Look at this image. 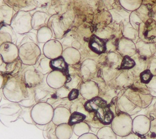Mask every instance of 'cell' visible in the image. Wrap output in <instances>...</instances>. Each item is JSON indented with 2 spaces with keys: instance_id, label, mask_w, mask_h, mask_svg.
Listing matches in <instances>:
<instances>
[{
  "instance_id": "cell-1",
  "label": "cell",
  "mask_w": 156,
  "mask_h": 139,
  "mask_svg": "<svg viewBox=\"0 0 156 139\" xmlns=\"http://www.w3.org/2000/svg\"><path fill=\"white\" fill-rule=\"evenodd\" d=\"M86 109L94 112L98 119L103 124H109L114 117V113L108 105L106 101L100 97L88 100L85 104Z\"/></svg>"
},
{
  "instance_id": "cell-14",
  "label": "cell",
  "mask_w": 156,
  "mask_h": 139,
  "mask_svg": "<svg viewBox=\"0 0 156 139\" xmlns=\"http://www.w3.org/2000/svg\"><path fill=\"white\" fill-rule=\"evenodd\" d=\"M54 94H56L55 93L53 88H51L48 86L46 88V86H43L41 84H40L36 88L35 90V99L36 102H45V101L48 103L49 98H51V97L54 95Z\"/></svg>"
},
{
  "instance_id": "cell-35",
  "label": "cell",
  "mask_w": 156,
  "mask_h": 139,
  "mask_svg": "<svg viewBox=\"0 0 156 139\" xmlns=\"http://www.w3.org/2000/svg\"><path fill=\"white\" fill-rule=\"evenodd\" d=\"M78 139H98V138L96 135L89 132L80 136Z\"/></svg>"
},
{
  "instance_id": "cell-19",
  "label": "cell",
  "mask_w": 156,
  "mask_h": 139,
  "mask_svg": "<svg viewBox=\"0 0 156 139\" xmlns=\"http://www.w3.org/2000/svg\"><path fill=\"white\" fill-rule=\"evenodd\" d=\"M73 134V129L69 123L57 125L56 135L58 139H70Z\"/></svg>"
},
{
  "instance_id": "cell-9",
  "label": "cell",
  "mask_w": 156,
  "mask_h": 139,
  "mask_svg": "<svg viewBox=\"0 0 156 139\" xmlns=\"http://www.w3.org/2000/svg\"><path fill=\"white\" fill-rule=\"evenodd\" d=\"M0 55L4 62L10 64L15 61L19 56V49L12 42H6L0 45Z\"/></svg>"
},
{
  "instance_id": "cell-32",
  "label": "cell",
  "mask_w": 156,
  "mask_h": 139,
  "mask_svg": "<svg viewBox=\"0 0 156 139\" xmlns=\"http://www.w3.org/2000/svg\"><path fill=\"white\" fill-rule=\"evenodd\" d=\"M153 74L150 70H146L143 71L140 75V79L142 83L147 84L153 78Z\"/></svg>"
},
{
  "instance_id": "cell-13",
  "label": "cell",
  "mask_w": 156,
  "mask_h": 139,
  "mask_svg": "<svg viewBox=\"0 0 156 139\" xmlns=\"http://www.w3.org/2000/svg\"><path fill=\"white\" fill-rule=\"evenodd\" d=\"M71 115L69 109L64 107H58L54 110V115L52 122L59 125L63 123H68Z\"/></svg>"
},
{
  "instance_id": "cell-26",
  "label": "cell",
  "mask_w": 156,
  "mask_h": 139,
  "mask_svg": "<svg viewBox=\"0 0 156 139\" xmlns=\"http://www.w3.org/2000/svg\"><path fill=\"white\" fill-rule=\"evenodd\" d=\"M51 60L49 58L46 57L42 58L39 61H37L36 63L38 64L37 66V70L43 75H45L49 72L50 73L51 71V70H52L50 65Z\"/></svg>"
},
{
  "instance_id": "cell-10",
  "label": "cell",
  "mask_w": 156,
  "mask_h": 139,
  "mask_svg": "<svg viewBox=\"0 0 156 139\" xmlns=\"http://www.w3.org/2000/svg\"><path fill=\"white\" fill-rule=\"evenodd\" d=\"M64 72L53 70L48 75L46 78L47 84L53 89H59L66 84L68 78Z\"/></svg>"
},
{
  "instance_id": "cell-15",
  "label": "cell",
  "mask_w": 156,
  "mask_h": 139,
  "mask_svg": "<svg viewBox=\"0 0 156 139\" xmlns=\"http://www.w3.org/2000/svg\"><path fill=\"white\" fill-rule=\"evenodd\" d=\"M81 95L86 100H90L98 97L99 90L97 85L93 82H87L80 88Z\"/></svg>"
},
{
  "instance_id": "cell-33",
  "label": "cell",
  "mask_w": 156,
  "mask_h": 139,
  "mask_svg": "<svg viewBox=\"0 0 156 139\" xmlns=\"http://www.w3.org/2000/svg\"><path fill=\"white\" fill-rule=\"evenodd\" d=\"M31 108H26V109H23V112L21 115V117L22 118V119L25 122H27L29 124H33L34 123L31 117Z\"/></svg>"
},
{
  "instance_id": "cell-43",
  "label": "cell",
  "mask_w": 156,
  "mask_h": 139,
  "mask_svg": "<svg viewBox=\"0 0 156 139\" xmlns=\"http://www.w3.org/2000/svg\"><path fill=\"white\" fill-rule=\"evenodd\" d=\"M2 97H1V95H0V102H1V101H2Z\"/></svg>"
},
{
  "instance_id": "cell-27",
  "label": "cell",
  "mask_w": 156,
  "mask_h": 139,
  "mask_svg": "<svg viewBox=\"0 0 156 139\" xmlns=\"http://www.w3.org/2000/svg\"><path fill=\"white\" fill-rule=\"evenodd\" d=\"M89 130H90L89 125L84 122H81L80 123L75 124L73 127V132L77 136H79V137L89 133Z\"/></svg>"
},
{
  "instance_id": "cell-7",
  "label": "cell",
  "mask_w": 156,
  "mask_h": 139,
  "mask_svg": "<svg viewBox=\"0 0 156 139\" xmlns=\"http://www.w3.org/2000/svg\"><path fill=\"white\" fill-rule=\"evenodd\" d=\"M32 16L26 12H20L11 20V27L13 30L19 34H24L29 32L32 27Z\"/></svg>"
},
{
  "instance_id": "cell-34",
  "label": "cell",
  "mask_w": 156,
  "mask_h": 139,
  "mask_svg": "<svg viewBox=\"0 0 156 139\" xmlns=\"http://www.w3.org/2000/svg\"><path fill=\"white\" fill-rule=\"evenodd\" d=\"M69 90L65 86H62L61 88H59V89H57V91L56 92V95L59 97V98H66L68 97V95L69 94Z\"/></svg>"
},
{
  "instance_id": "cell-23",
  "label": "cell",
  "mask_w": 156,
  "mask_h": 139,
  "mask_svg": "<svg viewBox=\"0 0 156 139\" xmlns=\"http://www.w3.org/2000/svg\"><path fill=\"white\" fill-rule=\"evenodd\" d=\"M51 68L53 70H58L64 72L67 71L68 66L66 62L65 61L62 57L51 60L50 62Z\"/></svg>"
},
{
  "instance_id": "cell-28",
  "label": "cell",
  "mask_w": 156,
  "mask_h": 139,
  "mask_svg": "<svg viewBox=\"0 0 156 139\" xmlns=\"http://www.w3.org/2000/svg\"><path fill=\"white\" fill-rule=\"evenodd\" d=\"M35 93L28 89V93L27 95V97L23 101H21L20 103V105L21 107H24L25 108H30L32 106H34L35 105Z\"/></svg>"
},
{
  "instance_id": "cell-36",
  "label": "cell",
  "mask_w": 156,
  "mask_h": 139,
  "mask_svg": "<svg viewBox=\"0 0 156 139\" xmlns=\"http://www.w3.org/2000/svg\"><path fill=\"white\" fill-rule=\"evenodd\" d=\"M78 95H79V91L77 89H73L70 91L69 94L68 95V98L70 100H75L76 98H77Z\"/></svg>"
},
{
  "instance_id": "cell-31",
  "label": "cell",
  "mask_w": 156,
  "mask_h": 139,
  "mask_svg": "<svg viewBox=\"0 0 156 139\" xmlns=\"http://www.w3.org/2000/svg\"><path fill=\"white\" fill-rule=\"evenodd\" d=\"M84 119H85V116L83 114H82V113H81L80 112H76L73 113L71 114L68 123L72 126L77 123L83 122V120Z\"/></svg>"
},
{
  "instance_id": "cell-20",
  "label": "cell",
  "mask_w": 156,
  "mask_h": 139,
  "mask_svg": "<svg viewBox=\"0 0 156 139\" xmlns=\"http://www.w3.org/2000/svg\"><path fill=\"white\" fill-rule=\"evenodd\" d=\"M89 46L92 50L97 53H102L106 50V43L99 37L93 36L90 40Z\"/></svg>"
},
{
  "instance_id": "cell-29",
  "label": "cell",
  "mask_w": 156,
  "mask_h": 139,
  "mask_svg": "<svg viewBox=\"0 0 156 139\" xmlns=\"http://www.w3.org/2000/svg\"><path fill=\"white\" fill-rule=\"evenodd\" d=\"M80 79L77 75H72L69 79H68L67 82L65 84V86L69 89L71 90L73 89H76L77 86L80 84Z\"/></svg>"
},
{
  "instance_id": "cell-22",
  "label": "cell",
  "mask_w": 156,
  "mask_h": 139,
  "mask_svg": "<svg viewBox=\"0 0 156 139\" xmlns=\"http://www.w3.org/2000/svg\"><path fill=\"white\" fill-rule=\"evenodd\" d=\"M53 33L50 28L44 27H41L37 31V40L40 43H46L51 40Z\"/></svg>"
},
{
  "instance_id": "cell-42",
  "label": "cell",
  "mask_w": 156,
  "mask_h": 139,
  "mask_svg": "<svg viewBox=\"0 0 156 139\" xmlns=\"http://www.w3.org/2000/svg\"><path fill=\"white\" fill-rule=\"evenodd\" d=\"M3 61H3V58H2V57L1 56V55H0V66H1V65H2Z\"/></svg>"
},
{
  "instance_id": "cell-3",
  "label": "cell",
  "mask_w": 156,
  "mask_h": 139,
  "mask_svg": "<svg viewBox=\"0 0 156 139\" xmlns=\"http://www.w3.org/2000/svg\"><path fill=\"white\" fill-rule=\"evenodd\" d=\"M54 108L47 102H40L31 108V117L34 123L43 125L52 122L54 115Z\"/></svg>"
},
{
  "instance_id": "cell-38",
  "label": "cell",
  "mask_w": 156,
  "mask_h": 139,
  "mask_svg": "<svg viewBox=\"0 0 156 139\" xmlns=\"http://www.w3.org/2000/svg\"><path fill=\"white\" fill-rule=\"evenodd\" d=\"M121 139H142V137L133 133V132L129 135L122 137Z\"/></svg>"
},
{
  "instance_id": "cell-18",
  "label": "cell",
  "mask_w": 156,
  "mask_h": 139,
  "mask_svg": "<svg viewBox=\"0 0 156 139\" xmlns=\"http://www.w3.org/2000/svg\"><path fill=\"white\" fill-rule=\"evenodd\" d=\"M15 31L8 24H5L0 29V45L6 42H14Z\"/></svg>"
},
{
  "instance_id": "cell-2",
  "label": "cell",
  "mask_w": 156,
  "mask_h": 139,
  "mask_svg": "<svg viewBox=\"0 0 156 139\" xmlns=\"http://www.w3.org/2000/svg\"><path fill=\"white\" fill-rule=\"evenodd\" d=\"M27 85L21 80L12 78L7 81L3 87V94L5 98L11 102L20 103L28 93Z\"/></svg>"
},
{
  "instance_id": "cell-6",
  "label": "cell",
  "mask_w": 156,
  "mask_h": 139,
  "mask_svg": "<svg viewBox=\"0 0 156 139\" xmlns=\"http://www.w3.org/2000/svg\"><path fill=\"white\" fill-rule=\"evenodd\" d=\"M41 55L39 46L32 42L23 43L19 49V57L23 64L28 65L36 64Z\"/></svg>"
},
{
  "instance_id": "cell-24",
  "label": "cell",
  "mask_w": 156,
  "mask_h": 139,
  "mask_svg": "<svg viewBox=\"0 0 156 139\" xmlns=\"http://www.w3.org/2000/svg\"><path fill=\"white\" fill-rule=\"evenodd\" d=\"M47 15L44 13L37 12L32 16V27L34 29L42 27L46 23Z\"/></svg>"
},
{
  "instance_id": "cell-5",
  "label": "cell",
  "mask_w": 156,
  "mask_h": 139,
  "mask_svg": "<svg viewBox=\"0 0 156 139\" xmlns=\"http://www.w3.org/2000/svg\"><path fill=\"white\" fill-rule=\"evenodd\" d=\"M23 112V108L18 103L10 102L2 105L0 107V122L5 126H9L16 122Z\"/></svg>"
},
{
  "instance_id": "cell-16",
  "label": "cell",
  "mask_w": 156,
  "mask_h": 139,
  "mask_svg": "<svg viewBox=\"0 0 156 139\" xmlns=\"http://www.w3.org/2000/svg\"><path fill=\"white\" fill-rule=\"evenodd\" d=\"M41 74L37 70H28L25 72L24 78L25 83L28 87H33L37 86L41 83L42 77Z\"/></svg>"
},
{
  "instance_id": "cell-37",
  "label": "cell",
  "mask_w": 156,
  "mask_h": 139,
  "mask_svg": "<svg viewBox=\"0 0 156 139\" xmlns=\"http://www.w3.org/2000/svg\"><path fill=\"white\" fill-rule=\"evenodd\" d=\"M150 132L156 135V118H154L151 120V125H150Z\"/></svg>"
},
{
  "instance_id": "cell-8",
  "label": "cell",
  "mask_w": 156,
  "mask_h": 139,
  "mask_svg": "<svg viewBox=\"0 0 156 139\" xmlns=\"http://www.w3.org/2000/svg\"><path fill=\"white\" fill-rule=\"evenodd\" d=\"M150 125L151 119L147 116L138 115L133 121V132L142 137L149 132Z\"/></svg>"
},
{
  "instance_id": "cell-4",
  "label": "cell",
  "mask_w": 156,
  "mask_h": 139,
  "mask_svg": "<svg viewBox=\"0 0 156 139\" xmlns=\"http://www.w3.org/2000/svg\"><path fill=\"white\" fill-rule=\"evenodd\" d=\"M133 119L131 115L119 112L112 119L111 128L117 136L122 137L133 132Z\"/></svg>"
},
{
  "instance_id": "cell-11",
  "label": "cell",
  "mask_w": 156,
  "mask_h": 139,
  "mask_svg": "<svg viewBox=\"0 0 156 139\" xmlns=\"http://www.w3.org/2000/svg\"><path fill=\"white\" fill-rule=\"evenodd\" d=\"M43 52L46 57L53 60L62 56V46L58 41L51 40L45 43Z\"/></svg>"
},
{
  "instance_id": "cell-30",
  "label": "cell",
  "mask_w": 156,
  "mask_h": 139,
  "mask_svg": "<svg viewBox=\"0 0 156 139\" xmlns=\"http://www.w3.org/2000/svg\"><path fill=\"white\" fill-rule=\"evenodd\" d=\"M136 65L135 61L129 56L126 55L124 57L121 65L120 67L121 70H129L133 68Z\"/></svg>"
},
{
  "instance_id": "cell-21",
  "label": "cell",
  "mask_w": 156,
  "mask_h": 139,
  "mask_svg": "<svg viewBox=\"0 0 156 139\" xmlns=\"http://www.w3.org/2000/svg\"><path fill=\"white\" fill-rule=\"evenodd\" d=\"M98 139H117V135L109 126L101 127L96 134Z\"/></svg>"
},
{
  "instance_id": "cell-25",
  "label": "cell",
  "mask_w": 156,
  "mask_h": 139,
  "mask_svg": "<svg viewBox=\"0 0 156 139\" xmlns=\"http://www.w3.org/2000/svg\"><path fill=\"white\" fill-rule=\"evenodd\" d=\"M57 125L53 122L44 125L43 129V135L46 139H58L56 135V129Z\"/></svg>"
},
{
  "instance_id": "cell-12",
  "label": "cell",
  "mask_w": 156,
  "mask_h": 139,
  "mask_svg": "<svg viewBox=\"0 0 156 139\" xmlns=\"http://www.w3.org/2000/svg\"><path fill=\"white\" fill-rule=\"evenodd\" d=\"M117 107L119 112L125 113L129 115L136 114L141 110V108L136 105L125 96L121 97L117 101Z\"/></svg>"
},
{
  "instance_id": "cell-40",
  "label": "cell",
  "mask_w": 156,
  "mask_h": 139,
  "mask_svg": "<svg viewBox=\"0 0 156 139\" xmlns=\"http://www.w3.org/2000/svg\"><path fill=\"white\" fill-rule=\"evenodd\" d=\"M150 111L151 112V115H152V119H151V120H152V119H154V118H156V102H155V105H154L153 108H152V110H151Z\"/></svg>"
},
{
  "instance_id": "cell-17",
  "label": "cell",
  "mask_w": 156,
  "mask_h": 139,
  "mask_svg": "<svg viewBox=\"0 0 156 139\" xmlns=\"http://www.w3.org/2000/svg\"><path fill=\"white\" fill-rule=\"evenodd\" d=\"M62 57L68 65L76 64L80 60L81 55L77 50L72 47L65 49L62 52Z\"/></svg>"
},
{
  "instance_id": "cell-39",
  "label": "cell",
  "mask_w": 156,
  "mask_h": 139,
  "mask_svg": "<svg viewBox=\"0 0 156 139\" xmlns=\"http://www.w3.org/2000/svg\"><path fill=\"white\" fill-rule=\"evenodd\" d=\"M142 139H156V135L149 132L146 135L142 137Z\"/></svg>"
},
{
  "instance_id": "cell-41",
  "label": "cell",
  "mask_w": 156,
  "mask_h": 139,
  "mask_svg": "<svg viewBox=\"0 0 156 139\" xmlns=\"http://www.w3.org/2000/svg\"><path fill=\"white\" fill-rule=\"evenodd\" d=\"M3 82H4L3 77H2L1 74H0V89H1L3 85Z\"/></svg>"
}]
</instances>
